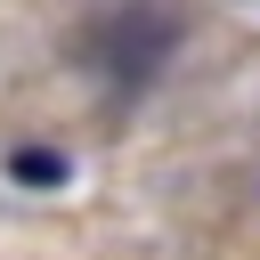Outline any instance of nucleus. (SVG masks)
Here are the masks:
<instances>
[{"label": "nucleus", "instance_id": "obj_1", "mask_svg": "<svg viewBox=\"0 0 260 260\" xmlns=\"http://www.w3.org/2000/svg\"><path fill=\"white\" fill-rule=\"evenodd\" d=\"M179 49V16L162 8V0H114V8H98L89 24H81V65L89 73H106L114 89H138V81H154L162 73V57Z\"/></svg>", "mask_w": 260, "mask_h": 260}, {"label": "nucleus", "instance_id": "obj_2", "mask_svg": "<svg viewBox=\"0 0 260 260\" xmlns=\"http://www.w3.org/2000/svg\"><path fill=\"white\" fill-rule=\"evenodd\" d=\"M8 179H16V187H32V195H49V187H65V179H73V162H65V154H49V146H8Z\"/></svg>", "mask_w": 260, "mask_h": 260}]
</instances>
